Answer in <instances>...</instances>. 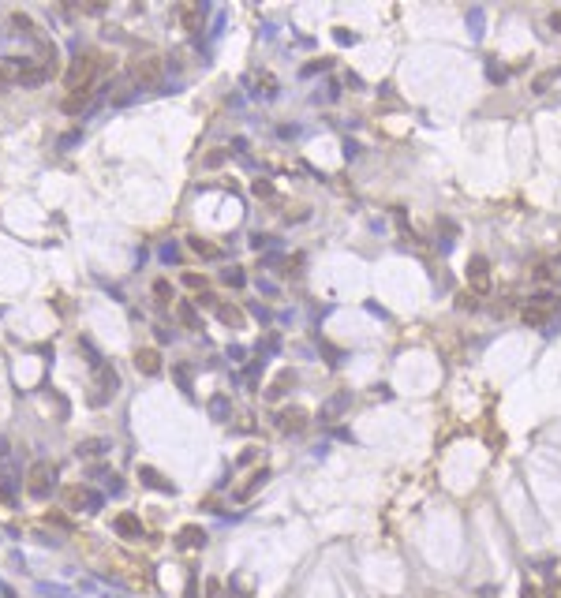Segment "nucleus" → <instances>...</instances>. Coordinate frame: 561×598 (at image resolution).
Returning <instances> with one entry per match:
<instances>
[{
    "mask_svg": "<svg viewBox=\"0 0 561 598\" xmlns=\"http://www.w3.org/2000/svg\"><path fill=\"white\" fill-rule=\"evenodd\" d=\"M52 486H57V464L52 460H38L27 475V494L30 497H49Z\"/></svg>",
    "mask_w": 561,
    "mask_h": 598,
    "instance_id": "obj_3",
    "label": "nucleus"
},
{
    "mask_svg": "<svg viewBox=\"0 0 561 598\" xmlns=\"http://www.w3.org/2000/svg\"><path fill=\"white\" fill-rule=\"evenodd\" d=\"M116 389H120V374H116L109 363H98V366H94V393H90V404H105L109 397H116Z\"/></svg>",
    "mask_w": 561,
    "mask_h": 598,
    "instance_id": "obj_4",
    "label": "nucleus"
},
{
    "mask_svg": "<svg viewBox=\"0 0 561 598\" xmlns=\"http://www.w3.org/2000/svg\"><path fill=\"white\" fill-rule=\"evenodd\" d=\"M187 598H199V587H195V576L187 580Z\"/></svg>",
    "mask_w": 561,
    "mask_h": 598,
    "instance_id": "obj_27",
    "label": "nucleus"
},
{
    "mask_svg": "<svg viewBox=\"0 0 561 598\" xmlns=\"http://www.w3.org/2000/svg\"><path fill=\"white\" fill-rule=\"evenodd\" d=\"M183 285L195 288V292H206V277H199V273H183Z\"/></svg>",
    "mask_w": 561,
    "mask_h": 598,
    "instance_id": "obj_21",
    "label": "nucleus"
},
{
    "mask_svg": "<svg viewBox=\"0 0 561 598\" xmlns=\"http://www.w3.org/2000/svg\"><path fill=\"white\" fill-rule=\"evenodd\" d=\"M218 318L225 325H232V329H240V325H243V311L232 307V303H218Z\"/></svg>",
    "mask_w": 561,
    "mask_h": 598,
    "instance_id": "obj_16",
    "label": "nucleus"
},
{
    "mask_svg": "<svg viewBox=\"0 0 561 598\" xmlns=\"http://www.w3.org/2000/svg\"><path fill=\"white\" fill-rule=\"evenodd\" d=\"M135 366H139V374H161V352L157 348H139L135 352Z\"/></svg>",
    "mask_w": 561,
    "mask_h": 598,
    "instance_id": "obj_7",
    "label": "nucleus"
},
{
    "mask_svg": "<svg viewBox=\"0 0 561 598\" xmlns=\"http://www.w3.org/2000/svg\"><path fill=\"white\" fill-rule=\"evenodd\" d=\"M127 75H132V83H139V86H157L161 75H165V60H161L157 52L135 57L132 64H127Z\"/></svg>",
    "mask_w": 561,
    "mask_h": 598,
    "instance_id": "obj_2",
    "label": "nucleus"
},
{
    "mask_svg": "<svg viewBox=\"0 0 561 598\" xmlns=\"http://www.w3.org/2000/svg\"><path fill=\"white\" fill-rule=\"evenodd\" d=\"M64 505L68 508H75V513H79V508L86 505V513H98V505H101V497L98 494H90V490H83V486H64Z\"/></svg>",
    "mask_w": 561,
    "mask_h": 598,
    "instance_id": "obj_6",
    "label": "nucleus"
},
{
    "mask_svg": "<svg viewBox=\"0 0 561 598\" xmlns=\"http://www.w3.org/2000/svg\"><path fill=\"white\" fill-rule=\"evenodd\" d=\"M520 318L532 325V329H543V325L550 322V303H546V299H543V303H532V307H524Z\"/></svg>",
    "mask_w": 561,
    "mask_h": 598,
    "instance_id": "obj_12",
    "label": "nucleus"
},
{
    "mask_svg": "<svg viewBox=\"0 0 561 598\" xmlns=\"http://www.w3.org/2000/svg\"><path fill=\"white\" fill-rule=\"evenodd\" d=\"M113 527H116L120 539H143V520H139L135 513H120L113 520Z\"/></svg>",
    "mask_w": 561,
    "mask_h": 598,
    "instance_id": "obj_9",
    "label": "nucleus"
},
{
    "mask_svg": "<svg viewBox=\"0 0 561 598\" xmlns=\"http://www.w3.org/2000/svg\"><path fill=\"white\" fill-rule=\"evenodd\" d=\"M154 296H157V303H172V285L169 280H154Z\"/></svg>",
    "mask_w": 561,
    "mask_h": 598,
    "instance_id": "obj_19",
    "label": "nucleus"
},
{
    "mask_svg": "<svg viewBox=\"0 0 561 598\" xmlns=\"http://www.w3.org/2000/svg\"><path fill=\"white\" fill-rule=\"evenodd\" d=\"M520 598H543V591H539L535 583H524V591H520Z\"/></svg>",
    "mask_w": 561,
    "mask_h": 598,
    "instance_id": "obj_26",
    "label": "nucleus"
},
{
    "mask_svg": "<svg viewBox=\"0 0 561 598\" xmlns=\"http://www.w3.org/2000/svg\"><path fill=\"white\" fill-rule=\"evenodd\" d=\"M288 385H296V374H292V371H280V374H277V382L266 389V397H269V400L285 397V393H288Z\"/></svg>",
    "mask_w": 561,
    "mask_h": 598,
    "instance_id": "obj_15",
    "label": "nucleus"
},
{
    "mask_svg": "<svg viewBox=\"0 0 561 598\" xmlns=\"http://www.w3.org/2000/svg\"><path fill=\"white\" fill-rule=\"evenodd\" d=\"M225 280H229L232 288H240V285H243V273H240V269H229V273H225Z\"/></svg>",
    "mask_w": 561,
    "mask_h": 598,
    "instance_id": "obj_23",
    "label": "nucleus"
},
{
    "mask_svg": "<svg viewBox=\"0 0 561 598\" xmlns=\"http://www.w3.org/2000/svg\"><path fill=\"white\" fill-rule=\"evenodd\" d=\"M543 598H561V580H550V587L543 591Z\"/></svg>",
    "mask_w": 561,
    "mask_h": 598,
    "instance_id": "obj_24",
    "label": "nucleus"
},
{
    "mask_svg": "<svg viewBox=\"0 0 561 598\" xmlns=\"http://www.w3.org/2000/svg\"><path fill=\"white\" fill-rule=\"evenodd\" d=\"M191 251L202 255V258H221V251L213 243H206V239H191Z\"/></svg>",
    "mask_w": 561,
    "mask_h": 598,
    "instance_id": "obj_18",
    "label": "nucleus"
},
{
    "mask_svg": "<svg viewBox=\"0 0 561 598\" xmlns=\"http://www.w3.org/2000/svg\"><path fill=\"white\" fill-rule=\"evenodd\" d=\"M277 427L285 430V434H299V430L307 427V411H304V408H285V411L277 415Z\"/></svg>",
    "mask_w": 561,
    "mask_h": 598,
    "instance_id": "obj_8",
    "label": "nucleus"
},
{
    "mask_svg": "<svg viewBox=\"0 0 561 598\" xmlns=\"http://www.w3.org/2000/svg\"><path fill=\"white\" fill-rule=\"evenodd\" d=\"M90 101H94V90H75V94H68V97L60 101V108L75 116V113H83V108L90 105Z\"/></svg>",
    "mask_w": 561,
    "mask_h": 598,
    "instance_id": "obj_14",
    "label": "nucleus"
},
{
    "mask_svg": "<svg viewBox=\"0 0 561 598\" xmlns=\"http://www.w3.org/2000/svg\"><path fill=\"white\" fill-rule=\"evenodd\" d=\"M554 27H558V30H561V15H554Z\"/></svg>",
    "mask_w": 561,
    "mask_h": 598,
    "instance_id": "obj_28",
    "label": "nucleus"
},
{
    "mask_svg": "<svg viewBox=\"0 0 561 598\" xmlns=\"http://www.w3.org/2000/svg\"><path fill=\"white\" fill-rule=\"evenodd\" d=\"M12 23H15V27H23V30H27V34H38V27H34V19H30V15H23V12H12Z\"/></svg>",
    "mask_w": 561,
    "mask_h": 598,
    "instance_id": "obj_20",
    "label": "nucleus"
},
{
    "mask_svg": "<svg viewBox=\"0 0 561 598\" xmlns=\"http://www.w3.org/2000/svg\"><path fill=\"white\" fill-rule=\"evenodd\" d=\"M105 71V60H101V52H79L75 57V64L68 68V75H64V83H68V90L75 94V90H94V79Z\"/></svg>",
    "mask_w": 561,
    "mask_h": 598,
    "instance_id": "obj_1",
    "label": "nucleus"
},
{
    "mask_svg": "<svg viewBox=\"0 0 561 598\" xmlns=\"http://www.w3.org/2000/svg\"><path fill=\"white\" fill-rule=\"evenodd\" d=\"M176 318H180L183 329H202L199 311H195V303H191V299H180V303H176Z\"/></svg>",
    "mask_w": 561,
    "mask_h": 598,
    "instance_id": "obj_13",
    "label": "nucleus"
},
{
    "mask_svg": "<svg viewBox=\"0 0 561 598\" xmlns=\"http://www.w3.org/2000/svg\"><path fill=\"white\" fill-rule=\"evenodd\" d=\"M468 285H471V296H487L490 292V262L483 255H471L468 258Z\"/></svg>",
    "mask_w": 561,
    "mask_h": 598,
    "instance_id": "obj_5",
    "label": "nucleus"
},
{
    "mask_svg": "<svg viewBox=\"0 0 561 598\" xmlns=\"http://www.w3.org/2000/svg\"><path fill=\"white\" fill-rule=\"evenodd\" d=\"M139 478H143V486H150V490L172 494V483H169V478L157 471V467H146V464H139Z\"/></svg>",
    "mask_w": 561,
    "mask_h": 598,
    "instance_id": "obj_11",
    "label": "nucleus"
},
{
    "mask_svg": "<svg viewBox=\"0 0 561 598\" xmlns=\"http://www.w3.org/2000/svg\"><path fill=\"white\" fill-rule=\"evenodd\" d=\"M176 15L183 19V27H187V30H199V23H202V8H195V4H180Z\"/></svg>",
    "mask_w": 561,
    "mask_h": 598,
    "instance_id": "obj_17",
    "label": "nucleus"
},
{
    "mask_svg": "<svg viewBox=\"0 0 561 598\" xmlns=\"http://www.w3.org/2000/svg\"><path fill=\"white\" fill-rule=\"evenodd\" d=\"M101 445H105V441H83V445H79V456H83V453H86V456H98Z\"/></svg>",
    "mask_w": 561,
    "mask_h": 598,
    "instance_id": "obj_22",
    "label": "nucleus"
},
{
    "mask_svg": "<svg viewBox=\"0 0 561 598\" xmlns=\"http://www.w3.org/2000/svg\"><path fill=\"white\" fill-rule=\"evenodd\" d=\"M176 546H183V550H202V546H206V531H202L199 524H187V527H180V535H176Z\"/></svg>",
    "mask_w": 561,
    "mask_h": 598,
    "instance_id": "obj_10",
    "label": "nucleus"
},
{
    "mask_svg": "<svg viewBox=\"0 0 561 598\" xmlns=\"http://www.w3.org/2000/svg\"><path fill=\"white\" fill-rule=\"evenodd\" d=\"M255 194H258V199H266V194H274V187H269L266 180H255Z\"/></svg>",
    "mask_w": 561,
    "mask_h": 598,
    "instance_id": "obj_25",
    "label": "nucleus"
}]
</instances>
